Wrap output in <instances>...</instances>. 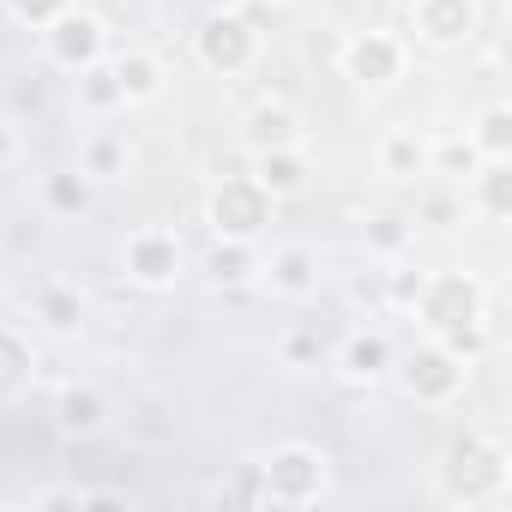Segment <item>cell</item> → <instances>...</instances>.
I'll return each mask as SVG.
<instances>
[{"instance_id":"obj_22","label":"cell","mask_w":512,"mask_h":512,"mask_svg":"<svg viewBox=\"0 0 512 512\" xmlns=\"http://www.w3.org/2000/svg\"><path fill=\"white\" fill-rule=\"evenodd\" d=\"M464 211H476L482 223H506L512 217V163H476V175L464 181Z\"/></svg>"},{"instance_id":"obj_21","label":"cell","mask_w":512,"mask_h":512,"mask_svg":"<svg viewBox=\"0 0 512 512\" xmlns=\"http://www.w3.org/2000/svg\"><path fill=\"white\" fill-rule=\"evenodd\" d=\"M428 133H416V127H392V133H380V145H374V169L386 175V181H404V187H422L428 181Z\"/></svg>"},{"instance_id":"obj_6","label":"cell","mask_w":512,"mask_h":512,"mask_svg":"<svg viewBox=\"0 0 512 512\" xmlns=\"http://www.w3.org/2000/svg\"><path fill=\"white\" fill-rule=\"evenodd\" d=\"M278 199L253 181V175H217L205 187V229L229 235V241H266Z\"/></svg>"},{"instance_id":"obj_33","label":"cell","mask_w":512,"mask_h":512,"mask_svg":"<svg viewBox=\"0 0 512 512\" xmlns=\"http://www.w3.org/2000/svg\"><path fill=\"white\" fill-rule=\"evenodd\" d=\"M416 284H422V272H404V266H398V272H392V302H398V308H410Z\"/></svg>"},{"instance_id":"obj_28","label":"cell","mask_w":512,"mask_h":512,"mask_svg":"<svg viewBox=\"0 0 512 512\" xmlns=\"http://www.w3.org/2000/svg\"><path fill=\"white\" fill-rule=\"evenodd\" d=\"M434 181V175H428ZM416 223H434V229H452L464 223V193H452V181H434L416 193Z\"/></svg>"},{"instance_id":"obj_14","label":"cell","mask_w":512,"mask_h":512,"mask_svg":"<svg viewBox=\"0 0 512 512\" xmlns=\"http://www.w3.org/2000/svg\"><path fill=\"white\" fill-rule=\"evenodd\" d=\"M109 73H115L121 109H151L169 91V67L157 49H109Z\"/></svg>"},{"instance_id":"obj_18","label":"cell","mask_w":512,"mask_h":512,"mask_svg":"<svg viewBox=\"0 0 512 512\" xmlns=\"http://www.w3.org/2000/svg\"><path fill=\"white\" fill-rule=\"evenodd\" d=\"M97 181L79 169V163H67V169H49L43 181H37V211L49 217V223H79L91 205H97Z\"/></svg>"},{"instance_id":"obj_16","label":"cell","mask_w":512,"mask_h":512,"mask_svg":"<svg viewBox=\"0 0 512 512\" xmlns=\"http://www.w3.org/2000/svg\"><path fill=\"white\" fill-rule=\"evenodd\" d=\"M49 416H55V428H61V434H73V440H97V434L109 428L115 404H109V392H103V386H91V380H67V386L55 392Z\"/></svg>"},{"instance_id":"obj_26","label":"cell","mask_w":512,"mask_h":512,"mask_svg":"<svg viewBox=\"0 0 512 512\" xmlns=\"http://www.w3.org/2000/svg\"><path fill=\"white\" fill-rule=\"evenodd\" d=\"M73 85H79V109H85L91 121H109V115H121V91H115V73H109V61L85 67Z\"/></svg>"},{"instance_id":"obj_5","label":"cell","mask_w":512,"mask_h":512,"mask_svg":"<svg viewBox=\"0 0 512 512\" xmlns=\"http://www.w3.org/2000/svg\"><path fill=\"white\" fill-rule=\"evenodd\" d=\"M266 476V506H320L332 494V458L314 440H278L260 458Z\"/></svg>"},{"instance_id":"obj_11","label":"cell","mask_w":512,"mask_h":512,"mask_svg":"<svg viewBox=\"0 0 512 512\" xmlns=\"http://www.w3.org/2000/svg\"><path fill=\"white\" fill-rule=\"evenodd\" d=\"M25 314H31V326H37L43 338L73 344V338L91 326V296H85L73 278H43V284L25 296Z\"/></svg>"},{"instance_id":"obj_29","label":"cell","mask_w":512,"mask_h":512,"mask_svg":"<svg viewBox=\"0 0 512 512\" xmlns=\"http://www.w3.org/2000/svg\"><path fill=\"white\" fill-rule=\"evenodd\" d=\"M217 500H223V506H266V476H260V458H241V464L217 482Z\"/></svg>"},{"instance_id":"obj_19","label":"cell","mask_w":512,"mask_h":512,"mask_svg":"<svg viewBox=\"0 0 512 512\" xmlns=\"http://www.w3.org/2000/svg\"><path fill=\"white\" fill-rule=\"evenodd\" d=\"M253 181H260L272 199H296V193H308L314 187V151L308 145H278V151H253V169H247Z\"/></svg>"},{"instance_id":"obj_24","label":"cell","mask_w":512,"mask_h":512,"mask_svg":"<svg viewBox=\"0 0 512 512\" xmlns=\"http://www.w3.org/2000/svg\"><path fill=\"white\" fill-rule=\"evenodd\" d=\"M37 380V344L19 326H0V404H13Z\"/></svg>"},{"instance_id":"obj_8","label":"cell","mask_w":512,"mask_h":512,"mask_svg":"<svg viewBox=\"0 0 512 512\" xmlns=\"http://www.w3.org/2000/svg\"><path fill=\"white\" fill-rule=\"evenodd\" d=\"M338 73L356 85V91H392L404 73H410V43L398 37V31H380V25H368V31H350L344 37V49H338Z\"/></svg>"},{"instance_id":"obj_4","label":"cell","mask_w":512,"mask_h":512,"mask_svg":"<svg viewBox=\"0 0 512 512\" xmlns=\"http://www.w3.org/2000/svg\"><path fill=\"white\" fill-rule=\"evenodd\" d=\"M260 55H266V37L253 31V19L235 13V7H211L199 19V31H193V61L211 79H247L253 67H260Z\"/></svg>"},{"instance_id":"obj_35","label":"cell","mask_w":512,"mask_h":512,"mask_svg":"<svg viewBox=\"0 0 512 512\" xmlns=\"http://www.w3.org/2000/svg\"><path fill=\"white\" fill-rule=\"evenodd\" d=\"M247 7H266V13H278V7H296V0H247Z\"/></svg>"},{"instance_id":"obj_32","label":"cell","mask_w":512,"mask_h":512,"mask_svg":"<svg viewBox=\"0 0 512 512\" xmlns=\"http://www.w3.org/2000/svg\"><path fill=\"white\" fill-rule=\"evenodd\" d=\"M19 157H25V139H19V127L7 115H0V169H13Z\"/></svg>"},{"instance_id":"obj_7","label":"cell","mask_w":512,"mask_h":512,"mask_svg":"<svg viewBox=\"0 0 512 512\" xmlns=\"http://www.w3.org/2000/svg\"><path fill=\"white\" fill-rule=\"evenodd\" d=\"M121 278L145 296H169L181 278H187V247L175 229L163 223H139L127 241H121Z\"/></svg>"},{"instance_id":"obj_27","label":"cell","mask_w":512,"mask_h":512,"mask_svg":"<svg viewBox=\"0 0 512 512\" xmlns=\"http://www.w3.org/2000/svg\"><path fill=\"white\" fill-rule=\"evenodd\" d=\"M476 163H482V157H476V145H470L464 133H452V139H434V145H428V175H434V181H470V175H476Z\"/></svg>"},{"instance_id":"obj_34","label":"cell","mask_w":512,"mask_h":512,"mask_svg":"<svg viewBox=\"0 0 512 512\" xmlns=\"http://www.w3.org/2000/svg\"><path fill=\"white\" fill-rule=\"evenodd\" d=\"M374 241H380L386 253H398V247H404V223H398V217H380V229H374Z\"/></svg>"},{"instance_id":"obj_15","label":"cell","mask_w":512,"mask_h":512,"mask_svg":"<svg viewBox=\"0 0 512 512\" xmlns=\"http://www.w3.org/2000/svg\"><path fill=\"white\" fill-rule=\"evenodd\" d=\"M199 272H205L211 290H253V284H260V272H266V241H229V235H211Z\"/></svg>"},{"instance_id":"obj_30","label":"cell","mask_w":512,"mask_h":512,"mask_svg":"<svg viewBox=\"0 0 512 512\" xmlns=\"http://www.w3.org/2000/svg\"><path fill=\"white\" fill-rule=\"evenodd\" d=\"M0 7H7V19L13 25H25V31H43V25H55L73 0H0Z\"/></svg>"},{"instance_id":"obj_12","label":"cell","mask_w":512,"mask_h":512,"mask_svg":"<svg viewBox=\"0 0 512 512\" xmlns=\"http://www.w3.org/2000/svg\"><path fill=\"white\" fill-rule=\"evenodd\" d=\"M260 284H266L278 302H314L320 284H326V266H320V253H314L308 241H284V247H266Z\"/></svg>"},{"instance_id":"obj_1","label":"cell","mask_w":512,"mask_h":512,"mask_svg":"<svg viewBox=\"0 0 512 512\" xmlns=\"http://www.w3.org/2000/svg\"><path fill=\"white\" fill-rule=\"evenodd\" d=\"M422 338H440L446 350H458L470 368L488 356V284L476 272H422L410 308H404Z\"/></svg>"},{"instance_id":"obj_20","label":"cell","mask_w":512,"mask_h":512,"mask_svg":"<svg viewBox=\"0 0 512 512\" xmlns=\"http://www.w3.org/2000/svg\"><path fill=\"white\" fill-rule=\"evenodd\" d=\"M79 169L97 181V187H115L133 175V139L109 121H91V133L79 139Z\"/></svg>"},{"instance_id":"obj_2","label":"cell","mask_w":512,"mask_h":512,"mask_svg":"<svg viewBox=\"0 0 512 512\" xmlns=\"http://www.w3.org/2000/svg\"><path fill=\"white\" fill-rule=\"evenodd\" d=\"M440 506H506L512 500V452L494 428H464L434 464Z\"/></svg>"},{"instance_id":"obj_25","label":"cell","mask_w":512,"mask_h":512,"mask_svg":"<svg viewBox=\"0 0 512 512\" xmlns=\"http://www.w3.org/2000/svg\"><path fill=\"white\" fill-rule=\"evenodd\" d=\"M61 506H73V512H85V506H127V494L121 488H85V482H55V488L31 494V512H61Z\"/></svg>"},{"instance_id":"obj_10","label":"cell","mask_w":512,"mask_h":512,"mask_svg":"<svg viewBox=\"0 0 512 512\" xmlns=\"http://www.w3.org/2000/svg\"><path fill=\"white\" fill-rule=\"evenodd\" d=\"M482 31V0H410V37L434 55L470 49Z\"/></svg>"},{"instance_id":"obj_31","label":"cell","mask_w":512,"mask_h":512,"mask_svg":"<svg viewBox=\"0 0 512 512\" xmlns=\"http://www.w3.org/2000/svg\"><path fill=\"white\" fill-rule=\"evenodd\" d=\"M278 356H284V368H320V332H308V326L284 332L278 338Z\"/></svg>"},{"instance_id":"obj_17","label":"cell","mask_w":512,"mask_h":512,"mask_svg":"<svg viewBox=\"0 0 512 512\" xmlns=\"http://www.w3.org/2000/svg\"><path fill=\"white\" fill-rule=\"evenodd\" d=\"M241 145H247V151L308 145V133H302V115H296V103H284V97H260V103H247V115H241Z\"/></svg>"},{"instance_id":"obj_3","label":"cell","mask_w":512,"mask_h":512,"mask_svg":"<svg viewBox=\"0 0 512 512\" xmlns=\"http://www.w3.org/2000/svg\"><path fill=\"white\" fill-rule=\"evenodd\" d=\"M410 404H422V410H446V404H458L464 398V386H470V362L458 356V350H446L440 338H422V344H410V350H398L392 356V374H386Z\"/></svg>"},{"instance_id":"obj_23","label":"cell","mask_w":512,"mask_h":512,"mask_svg":"<svg viewBox=\"0 0 512 512\" xmlns=\"http://www.w3.org/2000/svg\"><path fill=\"white\" fill-rule=\"evenodd\" d=\"M464 139L476 145L482 163H512V103H506V97H488V103L470 115Z\"/></svg>"},{"instance_id":"obj_13","label":"cell","mask_w":512,"mask_h":512,"mask_svg":"<svg viewBox=\"0 0 512 512\" xmlns=\"http://www.w3.org/2000/svg\"><path fill=\"white\" fill-rule=\"evenodd\" d=\"M392 356H398V350H392V338H386L380 326H356V332L338 338L332 368H338V380H350V386H386Z\"/></svg>"},{"instance_id":"obj_9","label":"cell","mask_w":512,"mask_h":512,"mask_svg":"<svg viewBox=\"0 0 512 512\" xmlns=\"http://www.w3.org/2000/svg\"><path fill=\"white\" fill-rule=\"evenodd\" d=\"M37 37H43V61H49L55 73H67V79H79L85 67L109 61V25H103L97 13H85L79 0H73L55 25H43Z\"/></svg>"}]
</instances>
